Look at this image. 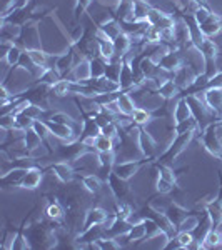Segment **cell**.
<instances>
[{"mask_svg":"<svg viewBox=\"0 0 222 250\" xmlns=\"http://www.w3.org/2000/svg\"><path fill=\"white\" fill-rule=\"evenodd\" d=\"M137 168H139V164H135V162H122V164L114 165V173H115L117 177H119V179L129 180L137 172Z\"/></svg>","mask_w":222,"mask_h":250,"instance_id":"obj_5","label":"cell"},{"mask_svg":"<svg viewBox=\"0 0 222 250\" xmlns=\"http://www.w3.org/2000/svg\"><path fill=\"white\" fill-rule=\"evenodd\" d=\"M20 57H22V50H20L17 45H12V48L7 52V55L3 57V60H5L9 65H15V63L20 62Z\"/></svg>","mask_w":222,"mask_h":250,"instance_id":"obj_28","label":"cell"},{"mask_svg":"<svg viewBox=\"0 0 222 250\" xmlns=\"http://www.w3.org/2000/svg\"><path fill=\"white\" fill-rule=\"evenodd\" d=\"M25 172H27V168H23V167H17V168H14L12 172L9 173H3L2 175V185L3 187H10V185H20L22 184V179H23V175H25Z\"/></svg>","mask_w":222,"mask_h":250,"instance_id":"obj_7","label":"cell"},{"mask_svg":"<svg viewBox=\"0 0 222 250\" xmlns=\"http://www.w3.org/2000/svg\"><path fill=\"white\" fill-rule=\"evenodd\" d=\"M157 190H159L160 193H169L172 190V182H169V180H165V179H162V177H159V180H157Z\"/></svg>","mask_w":222,"mask_h":250,"instance_id":"obj_34","label":"cell"},{"mask_svg":"<svg viewBox=\"0 0 222 250\" xmlns=\"http://www.w3.org/2000/svg\"><path fill=\"white\" fill-rule=\"evenodd\" d=\"M139 148H140V152H142L144 157H151L155 152V140H154V137L149 134V132L140 130Z\"/></svg>","mask_w":222,"mask_h":250,"instance_id":"obj_4","label":"cell"},{"mask_svg":"<svg viewBox=\"0 0 222 250\" xmlns=\"http://www.w3.org/2000/svg\"><path fill=\"white\" fill-rule=\"evenodd\" d=\"M99 160H100V167L104 168H111L114 167V152H99Z\"/></svg>","mask_w":222,"mask_h":250,"instance_id":"obj_30","label":"cell"},{"mask_svg":"<svg viewBox=\"0 0 222 250\" xmlns=\"http://www.w3.org/2000/svg\"><path fill=\"white\" fill-rule=\"evenodd\" d=\"M177 240L180 242V245H182V249H187L189 245L192 244L194 240V235H192V232H185V230H180L179 232V235H177Z\"/></svg>","mask_w":222,"mask_h":250,"instance_id":"obj_31","label":"cell"},{"mask_svg":"<svg viewBox=\"0 0 222 250\" xmlns=\"http://www.w3.org/2000/svg\"><path fill=\"white\" fill-rule=\"evenodd\" d=\"M117 105L120 108V114H126V115H132L137 108L131 94H119V97H117Z\"/></svg>","mask_w":222,"mask_h":250,"instance_id":"obj_10","label":"cell"},{"mask_svg":"<svg viewBox=\"0 0 222 250\" xmlns=\"http://www.w3.org/2000/svg\"><path fill=\"white\" fill-rule=\"evenodd\" d=\"M50 92L54 95L57 97H64L67 94H70L72 92V80H59L57 83H54V85L50 87Z\"/></svg>","mask_w":222,"mask_h":250,"instance_id":"obj_19","label":"cell"},{"mask_svg":"<svg viewBox=\"0 0 222 250\" xmlns=\"http://www.w3.org/2000/svg\"><path fill=\"white\" fill-rule=\"evenodd\" d=\"M82 137L86 139V137H97L100 135V125L94 120H87L86 125H84V130H82Z\"/></svg>","mask_w":222,"mask_h":250,"instance_id":"obj_25","label":"cell"},{"mask_svg":"<svg viewBox=\"0 0 222 250\" xmlns=\"http://www.w3.org/2000/svg\"><path fill=\"white\" fill-rule=\"evenodd\" d=\"M132 120H134V124H149L151 122V114L147 112V108L137 107L134 114H132Z\"/></svg>","mask_w":222,"mask_h":250,"instance_id":"obj_26","label":"cell"},{"mask_svg":"<svg viewBox=\"0 0 222 250\" xmlns=\"http://www.w3.org/2000/svg\"><path fill=\"white\" fill-rule=\"evenodd\" d=\"M159 67L162 70H177L180 67V57L177 55V52H171L164 55L162 59L159 60Z\"/></svg>","mask_w":222,"mask_h":250,"instance_id":"obj_8","label":"cell"},{"mask_svg":"<svg viewBox=\"0 0 222 250\" xmlns=\"http://www.w3.org/2000/svg\"><path fill=\"white\" fill-rule=\"evenodd\" d=\"M135 82V75H134V68L129 63H122V70H120V79H119V85L120 88H129L132 87Z\"/></svg>","mask_w":222,"mask_h":250,"instance_id":"obj_11","label":"cell"},{"mask_svg":"<svg viewBox=\"0 0 222 250\" xmlns=\"http://www.w3.org/2000/svg\"><path fill=\"white\" fill-rule=\"evenodd\" d=\"M217 245H221L219 232L214 230V229H211V230L205 233V237L202 239V247L204 249H212V247H217Z\"/></svg>","mask_w":222,"mask_h":250,"instance_id":"obj_22","label":"cell"},{"mask_svg":"<svg viewBox=\"0 0 222 250\" xmlns=\"http://www.w3.org/2000/svg\"><path fill=\"white\" fill-rule=\"evenodd\" d=\"M159 173H160L159 177H162V179L169 180V182H172V184L176 182V175H174V172H172L169 167H165V165H162V167L159 168Z\"/></svg>","mask_w":222,"mask_h":250,"instance_id":"obj_35","label":"cell"},{"mask_svg":"<svg viewBox=\"0 0 222 250\" xmlns=\"http://www.w3.org/2000/svg\"><path fill=\"white\" fill-rule=\"evenodd\" d=\"M48 128H50L52 135L57 137V139L67 140V142H72L75 139V132L72 130V127H68L66 124H59V122H52V120H45Z\"/></svg>","mask_w":222,"mask_h":250,"instance_id":"obj_1","label":"cell"},{"mask_svg":"<svg viewBox=\"0 0 222 250\" xmlns=\"http://www.w3.org/2000/svg\"><path fill=\"white\" fill-rule=\"evenodd\" d=\"M165 215H167V219L172 222V224L176 225V227H179V224L182 222L185 217H187V213L182 207H179V205H169L167 212H165Z\"/></svg>","mask_w":222,"mask_h":250,"instance_id":"obj_14","label":"cell"},{"mask_svg":"<svg viewBox=\"0 0 222 250\" xmlns=\"http://www.w3.org/2000/svg\"><path fill=\"white\" fill-rule=\"evenodd\" d=\"M114 47H115V55H119V57H124V55H126L127 52L131 50L132 39L129 37L126 32H122L119 37L114 39Z\"/></svg>","mask_w":222,"mask_h":250,"instance_id":"obj_9","label":"cell"},{"mask_svg":"<svg viewBox=\"0 0 222 250\" xmlns=\"http://www.w3.org/2000/svg\"><path fill=\"white\" fill-rule=\"evenodd\" d=\"M177 88H179V87L176 85L174 79H167V80H164V82L160 83V87H159V95H160V97H164V99H171V97H174V95H176Z\"/></svg>","mask_w":222,"mask_h":250,"instance_id":"obj_18","label":"cell"},{"mask_svg":"<svg viewBox=\"0 0 222 250\" xmlns=\"http://www.w3.org/2000/svg\"><path fill=\"white\" fill-rule=\"evenodd\" d=\"M207 213H209V217H211L214 225L222 224V200L219 199V200H214V202L209 204Z\"/></svg>","mask_w":222,"mask_h":250,"instance_id":"obj_16","label":"cell"},{"mask_svg":"<svg viewBox=\"0 0 222 250\" xmlns=\"http://www.w3.org/2000/svg\"><path fill=\"white\" fill-rule=\"evenodd\" d=\"M109 213L106 210H102V208H90L87 213H86V222H84V230L89 227H94V225H100L104 224L107 219Z\"/></svg>","mask_w":222,"mask_h":250,"instance_id":"obj_3","label":"cell"},{"mask_svg":"<svg viewBox=\"0 0 222 250\" xmlns=\"http://www.w3.org/2000/svg\"><path fill=\"white\" fill-rule=\"evenodd\" d=\"M197 128V120L194 119V117H191V119L184 120V122H179L176 127V132L177 134H189V132H194Z\"/></svg>","mask_w":222,"mask_h":250,"instance_id":"obj_24","label":"cell"},{"mask_svg":"<svg viewBox=\"0 0 222 250\" xmlns=\"http://www.w3.org/2000/svg\"><path fill=\"white\" fill-rule=\"evenodd\" d=\"M112 140H114V139H109V137L100 134V135H97L94 139V147L99 152H109V150H112V148H114V142H112Z\"/></svg>","mask_w":222,"mask_h":250,"instance_id":"obj_21","label":"cell"},{"mask_svg":"<svg viewBox=\"0 0 222 250\" xmlns=\"http://www.w3.org/2000/svg\"><path fill=\"white\" fill-rule=\"evenodd\" d=\"M100 134L109 137V139H115V135H117V125L114 122L104 125V127H100Z\"/></svg>","mask_w":222,"mask_h":250,"instance_id":"obj_33","label":"cell"},{"mask_svg":"<svg viewBox=\"0 0 222 250\" xmlns=\"http://www.w3.org/2000/svg\"><path fill=\"white\" fill-rule=\"evenodd\" d=\"M100 32H102L109 40H114L115 37H119L124 30H122V27H120L119 22H115V20H107V22L102 23Z\"/></svg>","mask_w":222,"mask_h":250,"instance_id":"obj_12","label":"cell"},{"mask_svg":"<svg viewBox=\"0 0 222 250\" xmlns=\"http://www.w3.org/2000/svg\"><path fill=\"white\" fill-rule=\"evenodd\" d=\"M23 144H25V147L29 148L30 152H34L35 148H39L40 144H42V137H40L34 128H27V130L23 132Z\"/></svg>","mask_w":222,"mask_h":250,"instance_id":"obj_13","label":"cell"},{"mask_svg":"<svg viewBox=\"0 0 222 250\" xmlns=\"http://www.w3.org/2000/svg\"><path fill=\"white\" fill-rule=\"evenodd\" d=\"M27 54H29V57L32 59V62L35 63V65H40V67H47V62H48V55L45 52L39 50V48H30V50H27Z\"/></svg>","mask_w":222,"mask_h":250,"instance_id":"obj_20","label":"cell"},{"mask_svg":"<svg viewBox=\"0 0 222 250\" xmlns=\"http://www.w3.org/2000/svg\"><path fill=\"white\" fill-rule=\"evenodd\" d=\"M214 14H211L207 9H204V7H199V9L196 10V14H194V20H196L197 25H202V23H205L207 20H211Z\"/></svg>","mask_w":222,"mask_h":250,"instance_id":"obj_29","label":"cell"},{"mask_svg":"<svg viewBox=\"0 0 222 250\" xmlns=\"http://www.w3.org/2000/svg\"><path fill=\"white\" fill-rule=\"evenodd\" d=\"M40 182H42V172H40L39 168L32 167V168H27V172H25V175H23L20 187L29 188V190H34V188L39 187Z\"/></svg>","mask_w":222,"mask_h":250,"instance_id":"obj_2","label":"cell"},{"mask_svg":"<svg viewBox=\"0 0 222 250\" xmlns=\"http://www.w3.org/2000/svg\"><path fill=\"white\" fill-rule=\"evenodd\" d=\"M126 237H127V240H140V239H144V237H147V229H145L144 222L131 225V229H129V232L126 233Z\"/></svg>","mask_w":222,"mask_h":250,"instance_id":"obj_17","label":"cell"},{"mask_svg":"<svg viewBox=\"0 0 222 250\" xmlns=\"http://www.w3.org/2000/svg\"><path fill=\"white\" fill-rule=\"evenodd\" d=\"M27 2H29V0H19V2H17V7H22V5H25Z\"/></svg>","mask_w":222,"mask_h":250,"instance_id":"obj_39","label":"cell"},{"mask_svg":"<svg viewBox=\"0 0 222 250\" xmlns=\"http://www.w3.org/2000/svg\"><path fill=\"white\" fill-rule=\"evenodd\" d=\"M191 115H192V110H191V105H189L187 99H185V100H180V102L177 104L176 110H174V119H176V122H177V124H179V122H184V120L191 119Z\"/></svg>","mask_w":222,"mask_h":250,"instance_id":"obj_15","label":"cell"},{"mask_svg":"<svg viewBox=\"0 0 222 250\" xmlns=\"http://www.w3.org/2000/svg\"><path fill=\"white\" fill-rule=\"evenodd\" d=\"M54 172H55V177L60 180V182H70L74 179V167L67 162H57L54 164Z\"/></svg>","mask_w":222,"mask_h":250,"instance_id":"obj_6","label":"cell"},{"mask_svg":"<svg viewBox=\"0 0 222 250\" xmlns=\"http://www.w3.org/2000/svg\"><path fill=\"white\" fill-rule=\"evenodd\" d=\"M27 247V240H23L22 235L17 237V242H14L12 244V249H25Z\"/></svg>","mask_w":222,"mask_h":250,"instance_id":"obj_37","label":"cell"},{"mask_svg":"<svg viewBox=\"0 0 222 250\" xmlns=\"http://www.w3.org/2000/svg\"><path fill=\"white\" fill-rule=\"evenodd\" d=\"M62 207H60L59 204H50L47 207V217L48 219H54V220H57L62 217Z\"/></svg>","mask_w":222,"mask_h":250,"instance_id":"obj_32","label":"cell"},{"mask_svg":"<svg viewBox=\"0 0 222 250\" xmlns=\"http://www.w3.org/2000/svg\"><path fill=\"white\" fill-rule=\"evenodd\" d=\"M219 237H221V245H222V229L219 230Z\"/></svg>","mask_w":222,"mask_h":250,"instance_id":"obj_41","label":"cell"},{"mask_svg":"<svg viewBox=\"0 0 222 250\" xmlns=\"http://www.w3.org/2000/svg\"><path fill=\"white\" fill-rule=\"evenodd\" d=\"M199 227V219L197 217H185V219L179 224V230H185V232H194Z\"/></svg>","mask_w":222,"mask_h":250,"instance_id":"obj_27","label":"cell"},{"mask_svg":"<svg viewBox=\"0 0 222 250\" xmlns=\"http://www.w3.org/2000/svg\"><path fill=\"white\" fill-rule=\"evenodd\" d=\"M82 184H84V187L92 193H97L100 190V180H99V177L94 175V173L82 177Z\"/></svg>","mask_w":222,"mask_h":250,"instance_id":"obj_23","label":"cell"},{"mask_svg":"<svg viewBox=\"0 0 222 250\" xmlns=\"http://www.w3.org/2000/svg\"><path fill=\"white\" fill-rule=\"evenodd\" d=\"M209 87H222V72H217L214 77L209 79Z\"/></svg>","mask_w":222,"mask_h":250,"instance_id":"obj_36","label":"cell"},{"mask_svg":"<svg viewBox=\"0 0 222 250\" xmlns=\"http://www.w3.org/2000/svg\"><path fill=\"white\" fill-rule=\"evenodd\" d=\"M90 2L92 0H79V7H77V10L80 9V10H84L86 7H89L90 5Z\"/></svg>","mask_w":222,"mask_h":250,"instance_id":"obj_38","label":"cell"},{"mask_svg":"<svg viewBox=\"0 0 222 250\" xmlns=\"http://www.w3.org/2000/svg\"><path fill=\"white\" fill-rule=\"evenodd\" d=\"M194 2H196L197 5H202V3H205V0H194Z\"/></svg>","mask_w":222,"mask_h":250,"instance_id":"obj_40","label":"cell"}]
</instances>
